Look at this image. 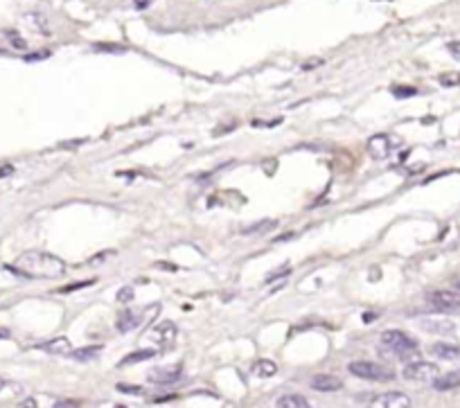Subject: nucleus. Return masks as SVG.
<instances>
[{
    "label": "nucleus",
    "instance_id": "nucleus-2",
    "mask_svg": "<svg viewBox=\"0 0 460 408\" xmlns=\"http://www.w3.org/2000/svg\"><path fill=\"white\" fill-rule=\"evenodd\" d=\"M381 345L383 352H388L392 356L401 359V361H417L420 352H417V340L413 336H408L406 331L401 329H386L381 334Z\"/></svg>",
    "mask_w": 460,
    "mask_h": 408
},
{
    "label": "nucleus",
    "instance_id": "nucleus-20",
    "mask_svg": "<svg viewBox=\"0 0 460 408\" xmlns=\"http://www.w3.org/2000/svg\"><path fill=\"white\" fill-rule=\"evenodd\" d=\"M440 84H443V86H458V84H460V72H445V74H440Z\"/></svg>",
    "mask_w": 460,
    "mask_h": 408
},
{
    "label": "nucleus",
    "instance_id": "nucleus-3",
    "mask_svg": "<svg viewBox=\"0 0 460 408\" xmlns=\"http://www.w3.org/2000/svg\"><path fill=\"white\" fill-rule=\"evenodd\" d=\"M348 370L350 375L366 379V382H390V379H395V370L375 361H352Z\"/></svg>",
    "mask_w": 460,
    "mask_h": 408
},
{
    "label": "nucleus",
    "instance_id": "nucleus-36",
    "mask_svg": "<svg viewBox=\"0 0 460 408\" xmlns=\"http://www.w3.org/2000/svg\"><path fill=\"white\" fill-rule=\"evenodd\" d=\"M113 408H129V406H124V404H118V406H113Z\"/></svg>",
    "mask_w": 460,
    "mask_h": 408
},
{
    "label": "nucleus",
    "instance_id": "nucleus-22",
    "mask_svg": "<svg viewBox=\"0 0 460 408\" xmlns=\"http://www.w3.org/2000/svg\"><path fill=\"white\" fill-rule=\"evenodd\" d=\"M271 228H275V221H262V223H257V226H251V228H246V235L248 233H260V230H271Z\"/></svg>",
    "mask_w": 460,
    "mask_h": 408
},
{
    "label": "nucleus",
    "instance_id": "nucleus-30",
    "mask_svg": "<svg viewBox=\"0 0 460 408\" xmlns=\"http://www.w3.org/2000/svg\"><path fill=\"white\" fill-rule=\"evenodd\" d=\"M12 172H14V167H12V165H0V178H3V176H9Z\"/></svg>",
    "mask_w": 460,
    "mask_h": 408
},
{
    "label": "nucleus",
    "instance_id": "nucleus-25",
    "mask_svg": "<svg viewBox=\"0 0 460 408\" xmlns=\"http://www.w3.org/2000/svg\"><path fill=\"white\" fill-rule=\"evenodd\" d=\"M111 255H115V251H104V253H98L93 260H89V267H93V264H100L102 260H109Z\"/></svg>",
    "mask_w": 460,
    "mask_h": 408
},
{
    "label": "nucleus",
    "instance_id": "nucleus-28",
    "mask_svg": "<svg viewBox=\"0 0 460 408\" xmlns=\"http://www.w3.org/2000/svg\"><path fill=\"white\" fill-rule=\"evenodd\" d=\"M447 47H449V52H452L454 56H460V41H454V43H449Z\"/></svg>",
    "mask_w": 460,
    "mask_h": 408
},
{
    "label": "nucleus",
    "instance_id": "nucleus-34",
    "mask_svg": "<svg viewBox=\"0 0 460 408\" xmlns=\"http://www.w3.org/2000/svg\"><path fill=\"white\" fill-rule=\"evenodd\" d=\"M9 336V331L7 329H0V338H7Z\"/></svg>",
    "mask_w": 460,
    "mask_h": 408
},
{
    "label": "nucleus",
    "instance_id": "nucleus-16",
    "mask_svg": "<svg viewBox=\"0 0 460 408\" xmlns=\"http://www.w3.org/2000/svg\"><path fill=\"white\" fill-rule=\"evenodd\" d=\"M142 322V314H136V311H122V316L118 318V331L120 334H127V331L136 329Z\"/></svg>",
    "mask_w": 460,
    "mask_h": 408
},
{
    "label": "nucleus",
    "instance_id": "nucleus-19",
    "mask_svg": "<svg viewBox=\"0 0 460 408\" xmlns=\"http://www.w3.org/2000/svg\"><path fill=\"white\" fill-rule=\"evenodd\" d=\"M100 352H102L100 345H91V347L75 350V352H70V356L75 359V361H91V359H95Z\"/></svg>",
    "mask_w": 460,
    "mask_h": 408
},
{
    "label": "nucleus",
    "instance_id": "nucleus-29",
    "mask_svg": "<svg viewBox=\"0 0 460 408\" xmlns=\"http://www.w3.org/2000/svg\"><path fill=\"white\" fill-rule=\"evenodd\" d=\"M52 408H77V404H75V402H68V400H63V402H56Z\"/></svg>",
    "mask_w": 460,
    "mask_h": 408
},
{
    "label": "nucleus",
    "instance_id": "nucleus-32",
    "mask_svg": "<svg viewBox=\"0 0 460 408\" xmlns=\"http://www.w3.org/2000/svg\"><path fill=\"white\" fill-rule=\"evenodd\" d=\"M147 5H149V0H136V7H140V9L147 7Z\"/></svg>",
    "mask_w": 460,
    "mask_h": 408
},
{
    "label": "nucleus",
    "instance_id": "nucleus-4",
    "mask_svg": "<svg viewBox=\"0 0 460 408\" xmlns=\"http://www.w3.org/2000/svg\"><path fill=\"white\" fill-rule=\"evenodd\" d=\"M401 375H404L406 382H417V384H424V382H434V379L440 375V368L431 361H411L404 366L401 370Z\"/></svg>",
    "mask_w": 460,
    "mask_h": 408
},
{
    "label": "nucleus",
    "instance_id": "nucleus-8",
    "mask_svg": "<svg viewBox=\"0 0 460 408\" xmlns=\"http://www.w3.org/2000/svg\"><path fill=\"white\" fill-rule=\"evenodd\" d=\"M183 375V366L176 363V366H160V368H153L151 372L147 375V379L151 384H158V386H167V384H174Z\"/></svg>",
    "mask_w": 460,
    "mask_h": 408
},
{
    "label": "nucleus",
    "instance_id": "nucleus-17",
    "mask_svg": "<svg viewBox=\"0 0 460 408\" xmlns=\"http://www.w3.org/2000/svg\"><path fill=\"white\" fill-rule=\"evenodd\" d=\"M253 375L260 377V379H266V377H273L277 372V366L271 361V359H260V361L253 363Z\"/></svg>",
    "mask_w": 460,
    "mask_h": 408
},
{
    "label": "nucleus",
    "instance_id": "nucleus-27",
    "mask_svg": "<svg viewBox=\"0 0 460 408\" xmlns=\"http://www.w3.org/2000/svg\"><path fill=\"white\" fill-rule=\"evenodd\" d=\"M18 408H38V402L34 400V397H25V400L18 404Z\"/></svg>",
    "mask_w": 460,
    "mask_h": 408
},
{
    "label": "nucleus",
    "instance_id": "nucleus-6",
    "mask_svg": "<svg viewBox=\"0 0 460 408\" xmlns=\"http://www.w3.org/2000/svg\"><path fill=\"white\" fill-rule=\"evenodd\" d=\"M427 302L436 311H447V314H452V311L460 309V293H454V291H431L429 296H427Z\"/></svg>",
    "mask_w": 460,
    "mask_h": 408
},
{
    "label": "nucleus",
    "instance_id": "nucleus-1",
    "mask_svg": "<svg viewBox=\"0 0 460 408\" xmlns=\"http://www.w3.org/2000/svg\"><path fill=\"white\" fill-rule=\"evenodd\" d=\"M7 271H14L21 278H59L66 273V262L52 253L27 251Z\"/></svg>",
    "mask_w": 460,
    "mask_h": 408
},
{
    "label": "nucleus",
    "instance_id": "nucleus-26",
    "mask_svg": "<svg viewBox=\"0 0 460 408\" xmlns=\"http://www.w3.org/2000/svg\"><path fill=\"white\" fill-rule=\"evenodd\" d=\"M118 391H120V393H136V395H142V388H138V386H124V384H118Z\"/></svg>",
    "mask_w": 460,
    "mask_h": 408
},
{
    "label": "nucleus",
    "instance_id": "nucleus-12",
    "mask_svg": "<svg viewBox=\"0 0 460 408\" xmlns=\"http://www.w3.org/2000/svg\"><path fill=\"white\" fill-rule=\"evenodd\" d=\"M431 384H434V388L440 393L456 391V388H460V370H456V372H447V375H438Z\"/></svg>",
    "mask_w": 460,
    "mask_h": 408
},
{
    "label": "nucleus",
    "instance_id": "nucleus-15",
    "mask_svg": "<svg viewBox=\"0 0 460 408\" xmlns=\"http://www.w3.org/2000/svg\"><path fill=\"white\" fill-rule=\"evenodd\" d=\"M275 408H312L309 400L302 395H296V393H289V395H282L275 400Z\"/></svg>",
    "mask_w": 460,
    "mask_h": 408
},
{
    "label": "nucleus",
    "instance_id": "nucleus-31",
    "mask_svg": "<svg viewBox=\"0 0 460 408\" xmlns=\"http://www.w3.org/2000/svg\"><path fill=\"white\" fill-rule=\"evenodd\" d=\"M319 63H323V59H314V61H309V63H305L302 68H305V70H312V68H316Z\"/></svg>",
    "mask_w": 460,
    "mask_h": 408
},
{
    "label": "nucleus",
    "instance_id": "nucleus-35",
    "mask_svg": "<svg viewBox=\"0 0 460 408\" xmlns=\"http://www.w3.org/2000/svg\"><path fill=\"white\" fill-rule=\"evenodd\" d=\"M5 386H7V382H5V379H3V377H0V391H3V388H5Z\"/></svg>",
    "mask_w": 460,
    "mask_h": 408
},
{
    "label": "nucleus",
    "instance_id": "nucleus-24",
    "mask_svg": "<svg viewBox=\"0 0 460 408\" xmlns=\"http://www.w3.org/2000/svg\"><path fill=\"white\" fill-rule=\"evenodd\" d=\"M392 93H395L397 97H413L417 91H415V88H406V86H404V88L397 86V88H392Z\"/></svg>",
    "mask_w": 460,
    "mask_h": 408
},
{
    "label": "nucleus",
    "instance_id": "nucleus-13",
    "mask_svg": "<svg viewBox=\"0 0 460 408\" xmlns=\"http://www.w3.org/2000/svg\"><path fill=\"white\" fill-rule=\"evenodd\" d=\"M436 359H443V361H454L460 356V347L454 343H434L429 350Z\"/></svg>",
    "mask_w": 460,
    "mask_h": 408
},
{
    "label": "nucleus",
    "instance_id": "nucleus-11",
    "mask_svg": "<svg viewBox=\"0 0 460 408\" xmlns=\"http://www.w3.org/2000/svg\"><path fill=\"white\" fill-rule=\"evenodd\" d=\"M309 386L319 393H337L343 388V382L334 375H316V377H312Z\"/></svg>",
    "mask_w": 460,
    "mask_h": 408
},
{
    "label": "nucleus",
    "instance_id": "nucleus-21",
    "mask_svg": "<svg viewBox=\"0 0 460 408\" xmlns=\"http://www.w3.org/2000/svg\"><path fill=\"white\" fill-rule=\"evenodd\" d=\"M95 280H86V282H75V284H66V287H61L56 293H72V291H77V289H86V287H91Z\"/></svg>",
    "mask_w": 460,
    "mask_h": 408
},
{
    "label": "nucleus",
    "instance_id": "nucleus-7",
    "mask_svg": "<svg viewBox=\"0 0 460 408\" xmlns=\"http://www.w3.org/2000/svg\"><path fill=\"white\" fill-rule=\"evenodd\" d=\"M370 408H411V397L401 391L381 393L370 402Z\"/></svg>",
    "mask_w": 460,
    "mask_h": 408
},
{
    "label": "nucleus",
    "instance_id": "nucleus-33",
    "mask_svg": "<svg viewBox=\"0 0 460 408\" xmlns=\"http://www.w3.org/2000/svg\"><path fill=\"white\" fill-rule=\"evenodd\" d=\"M452 282H454V287H456V289H458V291H460V273H458V275H456V278H454V280H452Z\"/></svg>",
    "mask_w": 460,
    "mask_h": 408
},
{
    "label": "nucleus",
    "instance_id": "nucleus-9",
    "mask_svg": "<svg viewBox=\"0 0 460 408\" xmlns=\"http://www.w3.org/2000/svg\"><path fill=\"white\" fill-rule=\"evenodd\" d=\"M420 325L424 331H429V334H443V336L456 334V325L449 318H438V316L420 318Z\"/></svg>",
    "mask_w": 460,
    "mask_h": 408
},
{
    "label": "nucleus",
    "instance_id": "nucleus-23",
    "mask_svg": "<svg viewBox=\"0 0 460 408\" xmlns=\"http://www.w3.org/2000/svg\"><path fill=\"white\" fill-rule=\"evenodd\" d=\"M118 300H120V302H131V300H133V289H131V287L120 289V291H118Z\"/></svg>",
    "mask_w": 460,
    "mask_h": 408
},
{
    "label": "nucleus",
    "instance_id": "nucleus-5",
    "mask_svg": "<svg viewBox=\"0 0 460 408\" xmlns=\"http://www.w3.org/2000/svg\"><path fill=\"white\" fill-rule=\"evenodd\" d=\"M397 138H392L388 134H377L368 140L366 145V151L372 160H386L390 154H392V147H395Z\"/></svg>",
    "mask_w": 460,
    "mask_h": 408
},
{
    "label": "nucleus",
    "instance_id": "nucleus-10",
    "mask_svg": "<svg viewBox=\"0 0 460 408\" xmlns=\"http://www.w3.org/2000/svg\"><path fill=\"white\" fill-rule=\"evenodd\" d=\"M149 336L160 345H171L178 336V327L171 320H162V322H158L156 327H153V331Z\"/></svg>",
    "mask_w": 460,
    "mask_h": 408
},
{
    "label": "nucleus",
    "instance_id": "nucleus-14",
    "mask_svg": "<svg viewBox=\"0 0 460 408\" xmlns=\"http://www.w3.org/2000/svg\"><path fill=\"white\" fill-rule=\"evenodd\" d=\"M38 350H43V352H50V354H70L72 345H70L68 338L59 336V338L47 340V343H41V345H38Z\"/></svg>",
    "mask_w": 460,
    "mask_h": 408
},
{
    "label": "nucleus",
    "instance_id": "nucleus-18",
    "mask_svg": "<svg viewBox=\"0 0 460 408\" xmlns=\"http://www.w3.org/2000/svg\"><path fill=\"white\" fill-rule=\"evenodd\" d=\"M156 356V350H138V352H131L127 354L120 361V368H127V366H133V363H140V361H147V359H153Z\"/></svg>",
    "mask_w": 460,
    "mask_h": 408
}]
</instances>
